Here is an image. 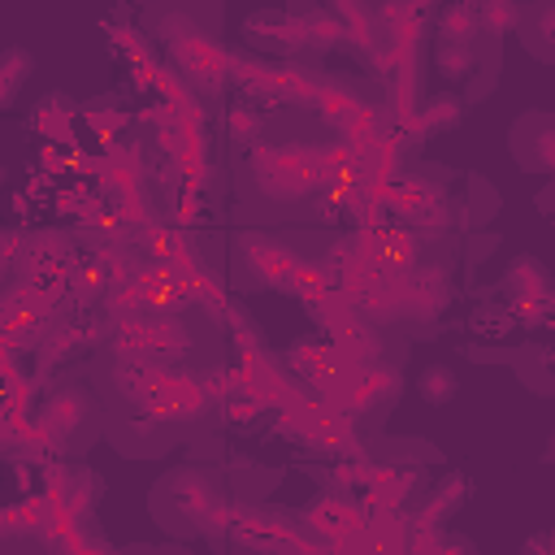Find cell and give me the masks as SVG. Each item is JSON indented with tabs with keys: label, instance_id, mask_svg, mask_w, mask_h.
<instances>
[{
	"label": "cell",
	"instance_id": "6da1fadb",
	"mask_svg": "<svg viewBox=\"0 0 555 555\" xmlns=\"http://www.w3.org/2000/svg\"><path fill=\"white\" fill-rule=\"evenodd\" d=\"M334 139H312V121L291 113H264L260 139L247 147L238 173L243 204L256 221H308L317 204H334L321 186V156Z\"/></svg>",
	"mask_w": 555,
	"mask_h": 555
},
{
	"label": "cell",
	"instance_id": "7a4b0ae2",
	"mask_svg": "<svg viewBox=\"0 0 555 555\" xmlns=\"http://www.w3.org/2000/svg\"><path fill=\"white\" fill-rule=\"evenodd\" d=\"M152 520L169 533V538H225L230 512H234V494L225 486V468L208 464V460H191L169 468L152 494H147Z\"/></svg>",
	"mask_w": 555,
	"mask_h": 555
},
{
	"label": "cell",
	"instance_id": "3957f363",
	"mask_svg": "<svg viewBox=\"0 0 555 555\" xmlns=\"http://www.w3.org/2000/svg\"><path fill=\"white\" fill-rule=\"evenodd\" d=\"M39 429L48 434L52 451H65V455H82L100 434H104V408H100V395L95 386L78 382V377H61L39 412H35Z\"/></svg>",
	"mask_w": 555,
	"mask_h": 555
},
{
	"label": "cell",
	"instance_id": "277c9868",
	"mask_svg": "<svg viewBox=\"0 0 555 555\" xmlns=\"http://www.w3.org/2000/svg\"><path fill=\"white\" fill-rule=\"evenodd\" d=\"M104 438H108L126 460H152V455H165V451L178 442V416H173L169 399L156 395L147 408L104 416Z\"/></svg>",
	"mask_w": 555,
	"mask_h": 555
},
{
	"label": "cell",
	"instance_id": "5b68a950",
	"mask_svg": "<svg viewBox=\"0 0 555 555\" xmlns=\"http://www.w3.org/2000/svg\"><path fill=\"white\" fill-rule=\"evenodd\" d=\"M299 533V516L269 503H234L225 538L238 555H286Z\"/></svg>",
	"mask_w": 555,
	"mask_h": 555
},
{
	"label": "cell",
	"instance_id": "8992f818",
	"mask_svg": "<svg viewBox=\"0 0 555 555\" xmlns=\"http://www.w3.org/2000/svg\"><path fill=\"white\" fill-rule=\"evenodd\" d=\"M299 516V529L304 533H312L321 546H338L343 538H351L356 529H364V520H369V507L356 499V494H347V490H321L312 503H304V512H295Z\"/></svg>",
	"mask_w": 555,
	"mask_h": 555
},
{
	"label": "cell",
	"instance_id": "52a82bcc",
	"mask_svg": "<svg viewBox=\"0 0 555 555\" xmlns=\"http://www.w3.org/2000/svg\"><path fill=\"white\" fill-rule=\"evenodd\" d=\"M507 147H512V160L529 173H551L555 165V117L542 113V108H529L512 121L507 130Z\"/></svg>",
	"mask_w": 555,
	"mask_h": 555
},
{
	"label": "cell",
	"instance_id": "ba28073f",
	"mask_svg": "<svg viewBox=\"0 0 555 555\" xmlns=\"http://www.w3.org/2000/svg\"><path fill=\"white\" fill-rule=\"evenodd\" d=\"M503 295L512 299V321H542L551 308V278L538 256H516L503 273Z\"/></svg>",
	"mask_w": 555,
	"mask_h": 555
},
{
	"label": "cell",
	"instance_id": "9c48e42d",
	"mask_svg": "<svg viewBox=\"0 0 555 555\" xmlns=\"http://www.w3.org/2000/svg\"><path fill=\"white\" fill-rule=\"evenodd\" d=\"M468 360H503V364H512L516 373H520V382H529V390L533 395H551L555 386H551V347H542V343H520V351L516 347H473L468 343Z\"/></svg>",
	"mask_w": 555,
	"mask_h": 555
},
{
	"label": "cell",
	"instance_id": "30bf717a",
	"mask_svg": "<svg viewBox=\"0 0 555 555\" xmlns=\"http://www.w3.org/2000/svg\"><path fill=\"white\" fill-rule=\"evenodd\" d=\"M286 17V48L291 52H325L343 39L338 22L330 17V9H308V4H295L282 13Z\"/></svg>",
	"mask_w": 555,
	"mask_h": 555
},
{
	"label": "cell",
	"instance_id": "8fae6325",
	"mask_svg": "<svg viewBox=\"0 0 555 555\" xmlns=\"http://www.w3.org/2000/svg\"><path fill=\"white\" fill-rule=\"evenodd\" d=\"M364 460L377 468H421V464H442V451L425 438H386L377 429L364 438Z\"/></svg>",
	"mask_w": 555,
	"mask_h": 555
},
{
	"label": "cell",
	"instance_id": "7c38bea8",
	"mask_svg": "<svg viewBox=\"0 0 555 555\" xmlns=\"http://www.w3.org/2000/svg\"><path fill=\"white\" fill-rule=\"evenodd\" d=\"M520 43L546 65L555 61V4L551 0H533V4H520Z\"/></svg>",
	"mask_w": 555,
	"mask_h": 555
},
{
	"label": "cell",
	"instance_id": "4fadbf2b",
	"mask_svg": "<svg viewBox=\"0 0 555 555\" xmlns=\"http://www.w3.org/2000/svg\"><path fill=\"white\" fill-rule=\"evenodd\" d=\"M278 481V473L269 464H256V460H230L225 464V486L234 494V503H264L269 486Z\"/></svg>",
	"mask_w": 555,
	"mask_h": 555
},
{
	"label": "cell",
	"instance_id": "5bb4252c",
	"mask_svg": "<svg viewBox=\"0 0 555 555\" xmlns=\"http://www.w3.org/2000/svg\"><path fill=\"white\" fill-rule=\"evenodd\" d=\"M30 126H35L43 139L65 143V139L74 134V100H65L61 91L43 95V100L35 104V113H30Z\"/></svg>",
	"mask_w": 555,
	"mask_h": 555
},
{
	"label": "cell",
	"instance_id": "9a60e30c",
	"mask_svg": "<svg viewBox=\"0 0 555 555\" xmlns=\"http://www.w3.org/2000/svg\"><path fill=\"white\" fill-rule=\"evenodd\" d=\"M243 35H247V43L260 48V52L291 56V48H286V17H282L278 9H256V13H247Z\"/></svg>",
	"mask_w": 555,
	"mask_h": 555
},
{
	"label": "cell",
	"instance_id": "2e32d148",
	"mask_svg": "<svg viewBox=\"0 0 555 555\" xmlns=\"http://www.w3.org/2000/svg\"><path fill=\"white\" fill-rule=\"evenodd\" d=\"M464 117V100L460 95H429L425 104H416V134H447L455 130Z\"/></svg>",
	"mask_w": 555,
	"mask_h": 555
},
{
	"label": "cell",
	"instance_id": "e0dca14e",
	"mask_svg": "<svg viewBox=\"0 0 555 555\" xmlns=\"http://www.w3.org/2000/svg\"><path fill=\"white\" fill-rule=\"evenodd\" d=\"M455 390H460V377H455V369H451V364H442V360H434V364H425V369L416 373V395H421L429 408L451 403V399H455Z\"/></svg>",
	"mask_w": 555,
	"mask_h": 555
},
{
	"label": "cell",
	"instance_id": "ac0fdd59",
	"mask_svg": "<svg viewBox=\"0 0 555 555\" xmlns=\"http://www.w3.org/2000/svg\"><path fill=\"white\" fill-rule=\"evenodd\" d=\"M30 69H35V56L26 48H4L0 52V108H9L17 100V91L26 87Z\"/></svg>",
	"mask_w": 555,
	"mask_h": 555
},
{
	"label": "cell",
	"instance_id": "d6986e66",
	"mask_svg": "<svg viewBox=\"0 0 555 555\" xmlns=\"http://www.w3.org/2000/svg\"><path fill=\"white\" fill-rule=\"evenodd\" d=\"M481 35L477 4H451L438 13V43H468Z\"/></svg>",
	"mask_w": 555,
	"mask_h": 555
},
{
	"label": "cell",
	"instance_id": "ffe728a7",
	"mask_svg": "<svg viewBox=\"0 0 555 555\" xmlns=\"http://www.w3.org/2000/svg\"><path fill=\"white\" fill-rule=\"evenodd\" d=\"M477 22H481L486 35L503 39V35L516 30V22H520V4H512V0H486V4H477Z\"/></svg>",
	"mask_w": 555,
	"mask_h": 555
},
{
	"label": "cell",
	"instance_id": "44dd1931",
	"mask_svg": "<svg viewBox=\"0 0 555 555\" xmlns=\"http://www.w3.org/2000/svg\"><path fill=\"white\" fill-rule=\"evenodd\" d=\"M264 130V113H256V104H234L230 108V139L247 152Z\"/></svg>",
	"mask_w": 555,
	"mask_h": 555
},
{
	"label": "cell",
	"instance_id": "7402d4cb",
	"mask_svg": "<svg viewBox=\"0 0 555 555\" xmlns=\"http://www.w3.org/2000/svg\"><path fill=\"white\" fill-rule=\"evenodd\" d=\"M87 121H91V130H95V134L117 139V130L126 126V113H117V108H113V104H104V100H91V104H87Z\"/></svg>",
	"mask_w": 555,
	"mask_h": 555
},
{
	"label": "cell",
	"instance_id": "603a6c76",
	"mask_svg": "<svg viewBox=\"0 0 555 555\" xmlns=\"http://www.w3.org/2000/svg\"><path fill=\"white\" fill-rule=\"evenodd\" d=\"M494 247H499V234H486V238H481V234H473V238H468V247H464V264H477V260H481V256H490Z\"/></svg>",
	"mask_w": 555,
	"mask_h": 555
},
{
	"label": "cell",
	"instance_id": "cb8c5ba5",
	"mask_svg": "<svg viewBox=\"0 0 555 555\" xmlns=\"http://www.w3.org/2000/svg\"><path fill=\"white\" fill-rule=\"evenodd\" d=\"M117 555H191V551H182V546H126Z\"/></svg>",
	"mask_w": 555,
	"mask_h": 555
},
{
	"label": "cell",
	"instance_id": "d4e9b609",
	"mask_svg": "<svg viewBox=\"0 0 555 555\" xmlns=\"http://www.w3.org/2000/svg\"><path fill=\"white\" fill-rule=\"evenodd\" d=\"M546 546H551V529H542V533H533L525 546H520V555H546Z\"/></svg>",
	"mask_w": 555,
	"mask_h": 555
},
{
	"label": "cell",
	"instance_id": "484cf974",
	"mask_svg": "<svg viewBox=\"0 0 555 555\" xmlns=\"http://www.w3.org/2000/svg\"><path fill=\"white\" fill-rule=\"evenodd\" d=\"M9 555H30V551H9Z\"/></svg>",
	"mask_w": 555,
	"mask_h": 555
}]
</instances>
